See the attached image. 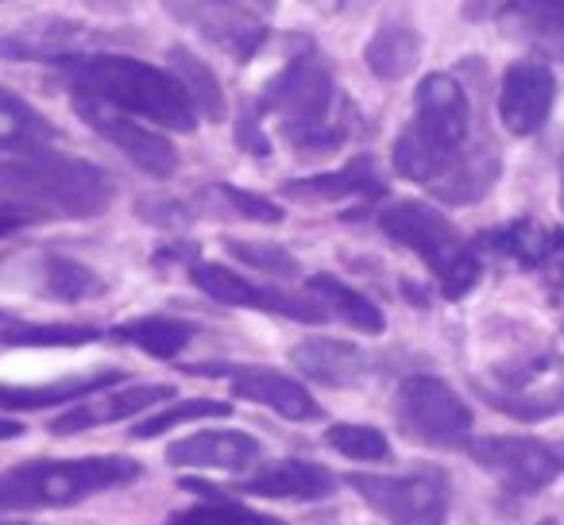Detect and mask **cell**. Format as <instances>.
I'll return each mask as SVG.
<instances>
[{
    "mask_svg": "<svg viewBox=\"0 0 564 525\" xmlns=\"http://www.w3.org/2000/svg\"><path fill=\"white\" fill-rule=\"evenodd\" d=\"M63 74L74 81V89L101 97V101L117 105L135 117H148L159 128H174V132H194L197 128V109L189 101L186 86L174 78V70H159L151 63L128 55H70L63 58Z\"/></svg>",
    "mask_w": 564,
    "mask_h": 525,
    "instance_id": "obj_1",
    "label": "cell"
},
{
    "mask_svg": "<svg viewBox=\"0 0 564 525\" xmlns=\"http://www.w3.org/2000/svg\"><path fill=\"white\" fill-rule=\"evenodd\" d=\"M471 101L453 74H425L414 94V120L394 140V171L417 186H437L464 158Z\"/></svg>",
    "mask_w": 564,
    "mask_h": 525,
    "instance_id": "obj_2",
    "label": "cell"
},
{
    "mask_svg": "<svg viewBox=\"0 0 564 525\" xmlns=\"http://www.w3.org/2000/svg\"><path fill=\"white\" fill-rule=\"evenodd\" d=\"M112 201V178L89 158L35 151L0 166V205L43 217H97Z\"/></svg>",
    "mask_w": 564,
    "mask_h": 525,
    "instance_id": "obj_3",
    "label": "cell"
},
{
    "mask_svg": "<svg viewBox=\"0 0 564 525\" xmlns=\"http://www.w3.org/2000/svg\"><path fill=\"white\" fill-rule=\"evenodd\" d=\"M333 105H337V81L329 66L317 55H299L267 81L256 112H274L282 124V140L294 151L325 155L345 143V128L329 120Z\"/></svg>",
    "mask_w": 564,
    "mask_h": 525,
    "instance_id": "obj_4",
    "label": "cell"
},
{
    "mask_svg": "<svg viewBox=\"0 0 564 525\" xmlns=\"http://www.w3.org/2000/svg\"><path fill=\"white\" fill-rule=\"evenodd\" d=\"M140 475L128 456H86V460H28L0 475V510H47L124 486Z\"/></svg>",
    "mask_w": 564,
    "mask_h": 525,
    "instance_id": "obj_5",
    "label": "cell"
},
{
    "mask_svg": "<svg viewBox=\"0 0 564 525\" xmlns=\"http://www.w3.org/2000/svg\"><path fill=\"white\" fill-rule=\"evenodd\" d=\"M379 228L422 259L425 267L433 271V278L441 283V294L448 302H460L464 294L476 291L479 271H484L476 248L464 240L460 228L441 209H433L425 201H399L379 212Z\"/></svg>",
    "mask_w": 564,
    "mask_h": 525,
    "instance_id": "obj_6",
    "label": "cell"
},
{
    "mask_svg": "<svg viewBox=\"0 0 564 525\" xmlns=\"http://www.w3.org/2000/svg\"><path fill=\"white\" fill-rule=\"evenodd\" d=\"M394 417L410 440L433 448H456L471 433L468 402L437 375L402 379L399 394H394Z\"/></svg>",
    "mask_w": 564,
    "mask_h": 525,
    "instance_id": "obj_7",
    "label": "cell"
},
{
    "mask_svg": "<svg viewBox=\"0 0 564 525\" xmlns=\"http://www.w3.org/2000/svg\"><path fill=\"white\" fill-rule=\"evenodd\" d=\"M464 452L487 468L491 475L502 479V486L510 491L533 494L541 486H549L561 475V452L549 448L538 437H514V433H495V437H468Z\"/></svg>",
    "mask_w": 564,
    "mask_h": 525,
    "instance_id": "obj_8",
    "label": "cell"
},
{
    "mask_svg": "<svg viewBox=\"0 0 564 525\" xmlns=\"http://www.w3.org/2000/svg\"><path fill=\"white\" fill-rule=\"evenodd\" d=\"M360 499H368L391 525H445L448 486L437 475H348Z\"/></svg>",
    "mask_w": 564,
    "mask_h": 525,
    "instance_id": "obj_9",
    "label": "cell"
},
{
    "mask_svg": "<svg viewBox=\"0 0 564 525\" xmlns=\"http://www.w3.org/2000/svg\"><path fill=\"white\" fill-rule=\"evenodd\" d=\"M74 112L94 128L97 135L112 143L117 151H124L143 174L151 178H171L178 171V151L166 135L151 132V128L135 124L132 117H124V109L101 101V97L86 94V89H74Z\"/></svg>",
    "mask_w": 564,
    "mask_h": 525,
    "instance_id": "obj_10",
    "label": "cell"
},
{
    "mask_svg": "<svg viewBox=\"0 0 564 525\" xmlns=\"http://www.w3.org/2000/svg\"><path fill=\"white\" fill-rule=\"evenodd\" d=\"M189 278H194L197 291L209 294L220 306L263 309V314H282V317H294V321H310V325H322L325 317H329V309H325L322 302H306V298H299V294L256 286L243 275H236V271L220 267V263H194Z\"/></svg>",
    "mask_w": 564,
    "mask_h": 525,
    "instance_id": "obj_11",
    "label": "cell"
},
{
    "mask_svg": "<svg viewBox=\"0 0 564 525\" xmlns=\"http://www.w3.org/2000/svg\"><path fill=\"white\" fill-rule=\"evenodd\" d=\"M556 105V78L545 58H518L499 81V120L510 135H538Z\"/></svg>",
    "mask_w": 564,
    "mask_h": 525,
    "instance_id": "obj_12",
    "label": "cell"
},
{
    "mask_svg": "<svg viewBox=\"0 0 564 525\" xmlns=\"http://www.w3.org/2000/svg\"><path fill=\"white\" fill-rule=\"evenodd\" d=\"M163 4L174 20L197 28L232 58H251L267 40V28L236 0H163Z\"/></svg>",
    "mask_w": 564,
    "mask_h": 525,
    "instance_id": "obj_13",
    "label": "cell"
},
{
    "mask_svg": "<svg viewBox=\"0 0 564 525\" xmlns=\"http://www.w3.org/2000/svg\"><path fill=\"white\" fill-rule=\"evenodd\" d=\"M174 398V386L166 383H135V386H117V391H97L89 394L82 406L66 409L51 433L55 437H70V433L82 429H97V425H112V422H124V417H135L143 409L159 406V402Z\"/></svg>",
    "mask_w": 564,
    "mask_h": 525,
    "instance_id": "obj_14",
    "label": "cell"
},
{
    "mask_svg": "<svg viewBox=\"0 0 564 525\" xmlns=\"http://www.w3.org/2000/svg\"><path fill=\"white\" fill-rule=\"evenodd\" d=\"M240 494L251 499H282V502H322L337 494V475L310 460H274L263 463L256 475L236 483Z\"/></svg>",
    "mask_w": 564,
    "mask_h": 525,
    "instance_id": "obj_15",
    "label": "cell"
},
{
    "mask_svg": "<svg viewBox=\"0 0 564 525\" xmlns=\"http://www.w3.org/2000/svg\"><path fill=\"white\" fill-rule=\"evenodd\" d=\"M232 394L243 402H256L274 414L291 417V422H310V417H322V406L314 402V394L299 383V379L282 375L271 368H243L232 371Z\"/></svg>",
    "mask_w": 564,
    "mask_h": 525,
    "instance_id": "obj_16",
    "label": "cell"
},
{
    "mask_svg": "<svg viewBox=\"0 0 564 525\" xmlns=\"http://www.w3.org/2000/svg\"><path fill=\"white\" fill-rule=\"evenodd\" d=\"M263 456V445L248 433L217 429V433H194V437L171 445L166 460L174 468H209V471H243Z\"/></svg>",
    "mask_w": 564,
    "mask_h": 525,
    "instance_id": "obj_17",
    "label": "cell"
},
{
    "mask_svg": "<svg viewBox=\"0 0 564 525\" xmlns=\"http://www.w3.org/2000/svg\"><path fill=\"white\" fill-rule=\"evenodd\" d=\"M89 32L74 20L63 17H43L32 24L17 28V32L0 35V55L4 58H32V63H63L70 55H82V43Z\"/></svg>",
    "mask_w": 564,
    "mask_h": 525,
    "instance_id": "obj_18",
    "label": "cell"
},
{
    "mask_svg": "<svg viewBox=\"0 0 564 525\" xmlns=\"http://www.w3.org/2000/svg\"><path fill=\"white\" fill-rule=\"evenodd\" d=\"M502 24L545 63H564V0H510Z\"/></svg>",
    "mask_w": 564,
    "mask_h": 525,
    "instance_id": "obj_19",
    "label": "cell"
},
{
    "mask_svg": "<svg viewBox=\"0 0 564 525\" xmlns=\"http://www.w3.org/2000/svg\"><path fill=\"white\" fill-rule=\"evenodd\" d=\"M282 194L294 197V201H345V197H383L387 182L376 171V158L356 155L345 171L314 174V178L286 182Z\"/></svg>",
    "mask_w": 564,
    "mask_h": 525,
    "instance_id": "obj_20",
    "label": "cell"
},
{
    "mask_svg": "<svg viewBox=\"0 0 564 525\" xmlns=\"http://www.w3.org/2000/svg\"><path fill=\"white\" fill-rule=\"evenodd\" d=\"M291 360L299 363L302 375L317 379L325 386H352L368 375V356L356 344L345 340H306L291 352Z\"/></svg>",
    "mask_w": 564,
    "mask_h": 525,
    "instance_id": "obj_21",
    "label": "cell"
},
{
    "mask_svg": "<svg viewBox=\"0 0 564 525\" xmlns=\"http://www.w3.org/2000/svg\"><path fill=\"white\" fill-rule=\"evenodd\" d=\"M120 383V371H97V375H70L55 379V383L40 386H9L0 383V409H43V406H63V402L89 398L97 391H109Z\"/></svg>",
    "mask_w": 564,
    "mask_h": 525,
    "instance_id": "obj_22",
    "label": "cell"
},
{
    "mask_svg": "<svg viewBox=\"0 0 564 525\" xmlns=\"http://www.w3.org/2000/svg\"><path fill=\"white\" fill-rule=\"evenodd\" d=\"M51 140H55L51 120L40 117L24 97H17L12 89L0 86V151L35 155V151H47Z\"/></svg>",
    "mask_w": 564,
    "mask_h": 525,
    "instance_id": "obj_23",
    "label": "cell"
},
{
    "mask_svg": "<svg viewBox=\"0 0 564 525\" xmlns=\"http://www.w3.org/2000/svg\"><path fill=\"white\" fill-rule=\"evenodd\" d=\"M364 63L383 81H399L422 63V35L406 24H383L364 47Z\"/></svg>",
    "mask_w": 564,
    "mask_h": 525,
    "instance_id": "obj_24",
    "label": "cell"
},
{
    "mask_svg": "<svg viewBox=\"0 0 564 525\" xmlns=\"http://www.w3.org/2000/svg\"><path fill=\"white\" fill-rule=\"evenodd\" d=\"M306 291L314 294V298L322 302V306L329 309L333 317H340V321L352 325V329L368 332V337H379V332L387 329L383 309H379L371 298H364L360 291H352L348 283H340V278H333V275H314V278L306 283Z\"/></svg>",
    "mask_w": 564,
    "mask_h": 525,
    "instance_id": "obj_25",
    "label": "cell"
},
{
    "mask_svg": "<svg viewBox=\"0 0 564 525\" xmlns=\"http://www.w3.org/2000/svg\"><path fill=\"white\" fill-rule=\"evenodd\" d=\"M495 178H499V155L487 147H471V151H464L460 163L433 186V194L448 205H471L495 186Z\"/></svg>",
    "mask_w": 564,
    "mask_h": 525,
    "instance_id": "obj_26",
    "label": "cell"
},
{
    "mask_svg": "<svg viewBox=\"0 0 564 525\" xmlns=\"http://www.w3.org/2000/svg\"><path fill=\"white\" fill-rule=\"evenodd\" d=\"M112 337L124 340V344H135L140 352L155 356V360H174L194 337V325L178 321V317H140V321L120 325Z\"/></svg>",
    "mask_w": 564,
    "mask_h": 525,
    "instance_id": "obj_27",
    "label": "cell"
},
{
    "mask_svg": "<svg viewBox=\"0 0 564 525\" xmlns=\"http://www.w3.org/2000/svg\"><path fill=\"white\" fill-rule=\"evenodd\" d=\"M171 70H174V78L186 86L189 101H194V109L202 112V117L225 120V94H220V81L213 78V70L194 55V51L174 47L171 51Z\"/></svg>",
    "mask_w": 564,
    "mask_h": 525,
    "instance_id": "obj_28",
    "label": "cell"
},
{
    "mask_svg": "<svg viewBox=\"0 0 564 525\" xmlns=\"http://www.w3.org/2000/svg\"><path fill=\"white\" fill-rule=\"evenodd\" d=\"M94 340L97 329H89V325H24L0 317V344L12 348H78L94 344Z\"/></svg>",
    "mask_w": 564,
    "mask_h": 525,
    "instance_id": "obj_29",
    "label": "cell"
},
{
    "mask_svg": "<svg viewBox=\"0 0 564 525\" xmlns=\"http://www.w3.org/2000/svg\"><path fill=\"white\" fill-rule=\"evenodd\" d=\"M43 283H47L51 298H58V302H82L105 291V283L86 263H74V259H66V255L43 259Z\"/></svg>",
    "mask_w": 564,
    "mask_h": 525,
    "instance_id": "obj_30",
    "label": "cell"
},
{
    "mask_svg": "<svg viewBox=\"0 0 564 525\" xmlns=\"http://www.w3.org/2000/svg\"><path fill=\"white\" fill-rule=\"evenodd\" d=\"M484 240L495 251L510 255L514 263H522V267H541L549 251V228L533 225V220H514V225L499 228V232H487Z\"/></svg>",
    "mask_w": 564,
    "mask_h": 525,
    "instance_id": "obj_31",
    "label": "cell"
},
{
    "mask_svg": "<svg viewBox=\"0 0 564 525\" xmlns=\"http://www.w3.org/2000/svg\"><path fill=\"white\" fill-rule=\"evenodd\" d=\"M325 445L337 448L340 456L360 463H383L391 460V440L376 429V425H356V422H340L325 429Z\"/></svg>",
    "mask_w": 564,
    "mask_h": 525,
    "instance_id": "obj_32",
    "label": "cell"
},
{
    "mask_svg": "<svg viewBox=\"0 0 564 525\" xmlns=\"http://www.w3.org/2000/svg\"><path fill=\"white\" fill-rule=\"evenodd\" d=\"M232 406L228 402H217V398H186V402H174L166 409H155L151 417H143L140 425L132 429V437L140 440H151L159 433L174 429V425H186V422H202V417H228Z\"/></svg>",
    "mask_w": 564,
    "mask_h": 525,
    "instance_id": "obj_33",
    "label": "cell"
},
{
    "mask_svg": "<svg viewBox=\"0 0 564 525\" xmlns=\"http://www.w3.org/2000/svg\"><path fill=\"white\" fill-rule=\"evenodd\" d=\"M163 525H286L271 514H259V510H248V506H236L228 499H209L202 506H189V510H178L171 514Z\"/></svg>",
    "mask_w": 564,
    "mask_h": 525,
    "instance_id": "obj_34",
    "label": "cell"
},
{
    "mask_svg": "<svg viewBox=\"0 0 564 525\" xmlns=\"http://www.w3.org/2000/svg\"><path fill=\"white\" fill-rule=\"evenodd\" d=\"M225 248L232 251L236 259H243L248 267L267 271V275L279 278H294L299 275V259L291 255L286 248H274V243H248V240H225Z\"/></svg>",
    "mask_w": 564,
    "mask_h": 525,
    "instance_id": "obj_35",
    "label": "cell"
},
{
    "mask_svg": "<svg viewBox=\"0 0 564 525\" xmlns=\"http://www.w3.org/2000/svg\"><path fill=\"white\" fill-rule=\"evenodd\" d=\"M217 194L240 212L243 220H256V225H279L282 220V209L274 201L259 194H248V189H236V186H217Z\"/></svg>",
    "mask_w": 564,
    "mask_h": 525,
    "instance_id": "obj_36",
    "label": "cell"
},
{
    "mask_svg": "<svg viewBox=\"0 0 564 525\" xmlns=\"http://www.w3.org/2000/svg\"><path fill=\"white\" fill-rule=\"evenodd\" d=\"M236 143H240L243 151H251V155H267L271 151V140L263 135V128H259V112H243L240 124H236Z\"/></svg>",
    "mask_w": 564,
    "mask_h": 525,
    "instance_id": "obj_37",
    "label": "cell"
},
{
    "mask_svg": "<svg viewBox=\"0 0 564 525\" xmlns=\"http://www.w3.org/2000/svg\"><path fill=\"white\" fill-rule=\"evenodd\" d=\"M541 267H549L564 283V228H553V232H549V251H545V263H541Z\"/></svg>",
    "mask_w": 564,
    "mask_h": 525,
    "instance_id": "obj_38",
    "label": "cell"
},
{
    "mask_svg": "<svg viewBox=\"0 0 564 525\" xmlns=\"http://www.w3.org/2000/svg\"><path fill=\"white\" fill-rule=\"evenodd\" d=\"M510 0H468V9H464V17L468 20H487L495 17V12H507Z\"/></svg>",
    "mask_w": 564,
    "mask_h": 525,
    "instance_id": "obj_39",
    "label": "cell"
},
{
    "mask_svg": "<svg viewBox=\"0 0 564 525\" xmlns=\"http://www.w3.org/2000/svg\"><path fill=\"white\" fill-rule=\"evenodd\" d=\"M24 225H32L28 212L12 209V205H0V240H4L9 232H17V228H24Z\"/></svg>",
    "mask_w": 564,
    "mask_h": 525,
    "instance_id": "obj_40",
    "label": "cell"
},
{
    "mask_svg": "<svg viewBox=\"0 0 564 525\" xmlns=\"http://www.w3.org/2000/svg\"><path fill=\"white\" fill-rule=\"evenodd\" d=\"M20 433H24V425L9 422V417H0V440H12V437H20Z\"/></svg>",
    "mask_w": 564,
    "mask_h": 525,
    "instance_id": "obj_41",
    "label": "cell"
},
{
    "mask_svg": "<svg viewBox=\"0 0 564 525\" xmlns=\"http://www.w3.org/2000/svg\"><path fill=\"white\" fill-rule=\"evenodd\" d=\"M317 4H322V9H340L345 0H317Z\"/></svg>",
    "mask_w": 564,
    "mask_h": 525,
    "instance_id": "obj_42",
    "label": "cell"
},
{
    "mask_svg": "<svg viewBox=\"0 0 564 525\" xmlns=\"http://www.w3.org/2000/svg\"><path fill=\"white\" fill-rule=\"evenodd\" d=\"M561 212H564V155H561Z\"/></svg>",
    "mask_w": 564,
    "mask_h": 525,
    "instance_id": "obj_43",
    "label": "cell"
},
{
    "mask_svg": "<svg viewBox=\"0 0 564 525\" xmlns=\"http://www.w3.org/2000/svg\"><path fill=\"white\" fill-rule=\"evenodd\" d=\"M236 4H243V9H248V0H236ZM259 4H267V0H259Z\"/></svg>",
    "mask_w": 564,
    "mask_h": 525,
    "instance_id": "obj_44",
    "label": "cell"
},
{
    "mask_svg": "<svg viewBox=\"0 0 564 525\" xmlns=\"http://www.w3.org/2000/svg\"><path fill=\"white\" fill-rule=\"evenodd\" d=\"M0 525H32V522H0Z\"/></svg>",
    "mask_w": 564,
    "mask_h": 525,
    "instance_id": "obj_45",
    "label": "cell"
},
{
    "mask_svg": "<svg viewBox=\"0 0 564 525\" xmlns=\"http://www.w3.org/2000/svg\"><path fill=\"white\" fill-rule=\"evenodd\" d=\"M541 525H556V522H541Z\"/></svg>",
    "mask_w": 564,
    "mask_h": 525,
    "instance_id": "obj_46",
    "label": "cell"
}]
</instances>
